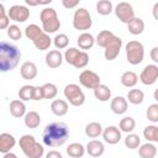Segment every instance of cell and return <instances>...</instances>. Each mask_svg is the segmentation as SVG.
<instances>
[{
	"label": "cell",
	"instance_id": "obj_1",
	"mask_svg": "<svg viewBox=\"0 0 158 158\" xmlns=\"http://www.w3.org/2000/svg\"><path fill=\"white\" fill-rule=\"evenodd\" d=\"M69 137V128L64 122H52L47 125L42 133L43 143L48 147H59Z\"/></svg>",
	"mask_w": 158,
	"mask_h": 158
},
{
	"label": "cell",
	"instance_id": "obj_2",
	"mask_svg": "<svg viewBox=\"0 0 158 158\" xmlns=\"http://www.w3.org/2000/svg\"><path fill=\"white\" fill-rule=\"evenodd\" d=\"M21 59V51L9 42H0V72H10L17 67Z\"/></svg>",
	"mask_w": 158,
	"mask_h": 158
},
{
	"label": "cell",
	"instance_id": "obj_3",
	"mask_svg": "<svg viewBox=\"0 0 158 158\" xmlns=\"http://www.w3.org/2000/svg\"><path fill=\"white\" fill-rule=\"evenodd\" d=\"M20 148L23 152V154L27 158H41L44 153V148L42 144H40L33 136L31 135H23L19 141Z\"/></svg>",
	"mask_w": 158,
	"mask_h": 158
},
{
	"label": "cell",
	"instance_id": "obj_4",
	"mask_svg": "<svg viewBox=\"0 0 158 158\" xmlns=\"http://www.w3.org/2000/svg\"><path fill=\"white\" fill-rule=\"evenodd\" d=\"M40 20L42 22V31L44 33H54L60 27V21L58 19L57 11L52 7H44L41 11Z\"/></svg>",
	"mask_w": 158,
	"mask_h": 158
},
{
	"label": "cell",
	"instance_id": "obj_5",
	"mask_svg": "<svg viewBox=\"0 0 158 158\" xmlns=\"http://www.w3.org/2000/svg\"><path fill=\"white\" fill-rule=\"evenodd\" d=\"M126 57L127 62L132 65H137L143 60L144 48L143 44L138 41H130L126 44Z\"/></svg>",
	"mask_w": 158,
	"mask_h": 158
},
{
	"label": "cell",
	"instance_id": "obj_6",
	"mask_svg": "<svg viewBox=\"0 0 158 158\" xmlns=\"http://www.w3.org/2000/svg\"><path fill=\"white\" fill-rule=\"evenodd\" d=\"M64 96L73 106H81L85 102V95L78 84H68L64 88Z\"/></svg>",
	"mask_w": 158,
	"mask_h": 158
},
{
	"label": "cell",
	"instance_id": "obj_7",
	"mask_svg": "<svg viewBox=\"0 0 158 158\" xmlns=\"http://www.w3.org/2000/svg\"><path fill=\"white\" fill-rule=\"evenodd\" d=\"M91 25H93V20L86 9L80 7V9L75 10V12L73 15V26L75 30L86 31L91 27Z\"/></svg>",
	"mask_w": 158,
	"mask_h": 158
},
{
	"label": "cell",
	"instance_id": "obj_8",
	"mask_svg": "<svg viewBox=\"0 0 158 158\" xmlns=\"http://www.w3.org/2000/svg\"><path fill=\"white\" fill-rule=\"evenodd\" d=\"M115 14L117 16V19L123 22V23H128L135 19V11L131 6V4L126 2V1H121L116 5L115 7Z\"/></svg>",
	"mask_w": 158,
	"mask_h": 158
},
{
	"label": "cell",
	"instance_id": "obj_9",
	"mask_svg": "<svg viewBox=\"0 0 158 158\" xmlns=\"http://www.w3.org/2000/svg\"><path fill=\"white\" fill-rule=\"evenodd\" d=\"M101 79L99 77V74H96L95 72L93 70H89V69H85L80 73L79 75V83L84 86V88H88V89H95L98 85H100L101 83Z\"/></svg>",
	"mask_w": 158,
	"mask_h": 158
},
{
	"label": "cell",
	"instance_id": "obj_10",
	"mask_svg": "<svg viewBox=\"0 0 158 158\" xmlns=\"http://www.w3.org/2000/svg\"><path fill=\"white\" fill-rule=\"evenodd\" d=\"M158 79V65L156 64H148L143 68V70L139 74V80L144 85H152Z\"/></svg>",
	"mask_w": 158,
	"mask_h": 158
},
{
	"label": "cell",
	"instance_id": "obj_11",
	"mask_svg": "<svg viewBox=\"0 0 158 158\" xmlns=\"http://www.w3.org/2000/svg\"><path fill=\"white\" fill-rule=\"evenodd\" d=\"M7 17L16 22H25L30 17V10L23 5H14L7 11Z\"/></svg>",
	"mask_w": 158,
	"mask_h": 158
},
{
	"label": "cell",
	"instance_id": "obj_12",
	"mask_svg": "<svg viewBox=\"0 0 158 158\" xmlns=\"http://www.w3.org/2000/svg\"><path fill=\"white\" fill-rule=\"evenodd\" d=\"M121 47H122V40L116 36L115 40L105 48V51H104L105 58H106L107 60H114V59H116V57H117L118 53H120Z\"/></svg>",
	"mask_w": 158,
	"mask_h": 158
},
{
	"label": "cell",
	"instance_id": "obj_13",
	"mask_svg": "<svg viewBox=\"0 0 158 158\" xmlns=\"http://www.w3.org/2000/svg\"><path fill=\"white\" fill-rule=\"evenodd\" d=\"M102 137L104 141L109 144H116L121 139V131L116 126H107L105 130H102Z\"/></svg>",
	"mask_w": 158,
	"mask_h": 158
},
{
	"label": "cell",
	"instance_id": "obj_14",
	"mask_svg": "<svg viewBox=\"0 0 158 158\" xmlns=\"http://www.w3.org/2000/svg\"><path fill=\"white\" fill-rule=\"evenodd\" d=\"M16 144V139L12 135L4 132L0 133V153H9Z\"/></svg>",
	"mask_w": 158,
	"mask_h": 158
},
{
	"label": "cell",
	"instance_id": "obj_15",
	"mask_svg": "<svg viewBox=\"0 0 158 158\" xmlns=\"http://www.w3.org/2000/svg\"><path fill=\"white\" fill-rule=\"evenodd\" d=\"M62 62H63V56L58 49H52L46 54V64L49 68H53V69L58 68L60 67Z\"/></svg>",
	"mask_w": 158,
	"mask_h": 158
},
{
	"label": "cell",
	"instance_id": "obj_16",
	"mask_svg": "<svg viewBox=\"0 0 158 158\" xmlns=\"http://www.w3.org/2000/svg\"><path fill=\"white\" fill-rule=\"evenodd\" d=\"M110 109L116 115H122L127 111V100L123 96H115L111 100Z\"/></svg>",
	"mask_w": 158,
	"mask_h": 158
},
{
	"label": "cell",
	"instance_id": "obj_17",
	"mask_svg": "<svg viewBox=\"0 0 158 158\" xmlns=\"http://www.w3.org/2000/svg\"><path fill=\"white\" fill-rule=\"evenodd\" d=\"M85 151L88 152L89 156L96 158V157L102 156V153H104V151H105V147H104L102 142H100V141H98V139H91V141L88 142Z\"/></svg>",
	"mask_w": 158,
	"mask_h": 158
},
{
	"label": "cell",
	"instance_id": "obj_18",
	"mask_svg": "<svg viewBox=\"0 0 158 158\" xmlns=\"http://www.w3.org/2000/svg\"><path fill=\"white\" fill-rule=\"evenodd\" d=\"M20 72H21V77L26 80H32L37 77V67L33 62H25L21 65Z\"/></svg>",
	"mask_w": 158,
	"mask_h": 158
},
{
	"label": "cell",
	"instance_id": "obj_19",
	"mask_svg": "<svg viewBox=\"0 0 158 158\" xmlns=\"http://www.w3.org/2000/svg\"><path fill=\"white\" fill-rule=\"evenodd\" d=\"M115 37H116V36H115L111 31H109V30H102V31L99 32V35H98L95 42L98 43V46H100V47H102V48H106V47L115 40Z\"/></svg>",
	"mask_w": 158,
	"mask_h": 158
},
{
	"label": "cell",
	"instance_id": "obj_20",
	"mask_svg": "<svg viewBox=\"0 0 158 158\" xmlns=\"http://www.w3.org/2000/svg\"><path fill=\"white\" fill-rule=\"evenodd\" d=\"M51 111L56 116H64L68 112V102L62 99H56L51 104Z\"/></svg>",
	"mask_w": 158,
	"mask_h": 158
},
{
	"label": "cell",
	"instance_id": "obj_21",
	"mask_svg": "<svg viewBox=\"0 0 158 158\" xmlns=\"http://www.w3.org/2000/svg\"><path fill=\"white\" fill-rule=\"evenodd\" d=\"M10 114L14 117H22L26 115V105L21 100H12L10 102Z\"/></svg>",
	"mask_w": 158,
	"mask_h": 158
},
{
	"label": "cell",
	"instance_id": "obj_22",
	"mask_svg": "<svg viewBox=\"0 0 158 158\" xmlns=\"http://www.w3.org/2000/svg\"><path fill=\"white\" fill-rule=\"evenodd\" d=\"M77 43H78L79 48L84 49V52H85V49H89V48H91V47L94 46L95 38H94V36H93L91 33H89V32H83V33L78 37Z\"/></svg>",
	"mask_w": 158,
	"mask_h": 158
},
{
	"label": "cell",
	"instance_id": "obj_23",
	"mask_svg": "<svg viewBox=\"0 0 158 158\" xmlns=\"http://www.w3.org/2000/svg\"><path fill=\"white\" fill-rule=\"evenodd\" d=\"M25 125L26 127L28 128H37L41 123V116L38 112L36 111H30V112H26L25 115Z\"/></svg>",
	"mask_w": 158,
	"mask_h": 158
},
{
	"label": "cell",
	"instance_id": "obj_24",
	"mask_svg": "<svg viewBox=\"0 0 158 158\" xmlns=\"http://www.w3.org/2000/svg\"><path fill=\"white\" fill-rule=\"evenodd\" d=\"M138 154L141 158H154L157 154V147L151 142L144 143L138 148Z\"/></svg>",
	"mask_w": 158,
	"mask_h": 158
},
{
	"label": "cell",
	"instance_id": "obj_25",
	"mask_svg": "<svg viewBox=\"0 0 158 158\" xmlns=\"http://www.w3.org/2000/svg\"><path fill=\"white\" fill-rule=\"evenodd\" d=\"M84 153H85L84 146L78 142H73L67 147V154L72 158H81Z\"/></svg>",
	"mask_w": 158,
	"mask_h": 158
},
{
	"label": "cell",
	"instance_id": "obj_26",
	"mask_svg": "<svg viewBox=\"0 0 158 158\" xmlns=\"http://www.w3.org/2000/svg\"><path fill=\"white\" fill-rule=\"evenodd\" d=\"M127 28H128V32L131 35H141L144 30V22L142 19L139 17H135L131 22L127 23Z\"/></svg>",
	"mask_w": 158,
	"mask_h": 158
},
{
	"label": "cell",
	"instance_id": "obj_27",
	"mask_svg": "<svg viewBox=\"0 0 158 158\" xmlns=\"http://www.w3.org/2000/svg\"><path fill=\"white\" fill-rule=\"evenodd\" d=\"M94 95L99 101H107L111 98V90L107 85L100 84L94 89Z\"/></svg>",
	"mask_w": 158,
	"mask_h": 158
},
{
	"label": "cell",
	"instance_id": "obj_28",
	"mask_svg": "<svg viewBox=\"0 0 158 158\" xmlns=\"http://www.w3.org/2000/svg\"><path fill=\"white\" fill-rule=\"evenodd\" d=\"M121 84L123 85V86H126V88H132V86H135L136 84H137V81H138V77H137V74L135 73V72H131V70H127V72H125L122 75H121Z\"/></svg>",
	"mask_w": 158,
	"mask_h": 158
},
{
	"label": "cell",
	"instance_id": "obj_29",
	"mask_svg": "<svg viewBox=\"0 0 158 158\" xmlns=\"http://www.w3.org/2000/svg\"><path fill=\"white\" fill-rule=\"evenodd\" d=\"M51 43H52L51 37H49L47 33H44V32H42V33L33 41L35 47H36L37 49H40V51H46V49H48L49 46H51Z\"/></svg>",
	"mask_w": 158,
	"mask_h": 158
},
{
	"label": "cell",
	"instance_id": "obj_30",
	"mask_svg": "<svg viewBox=\"0 0 158 158\" xmlns=\"http://www.w3.org/2000/svg\"><path fill=\"white\" fill-rule=\"evenodd\" d=\"M102 133V127L99 122H90L85 126V135L89 138H96Z\"/></svg>",
	"mask_w": 158,
	"mask_h": 158
},
{
	"label": "cell",
	"instance_id": "obj_31",
	"mask_svg": "<svg viewBox=\"0 0 158 158\" xmlns=\"http://www.w3.org/2000/svg\"><path fill=\"white\" fill-rule=\"evenodd\" d=\"M118 127H120V128H118L120 131L126 132V133H130V132H132V131L135 130V127H136V121H135L133 117L126 116V117L121 118Z\"/></svg>",
	"mask_w": 158,
	"mask_h": 158
},
{
	"label": "cell",
	"instance_id": "obj_32",
	"mask_svg": "<svg viewBox=\"0 0 158 158\" xmlns=\"http://www.w3.org/2000/svg\"><path fill=\"white\" fill-rule=\"evenodd\" d=\"M127 99L131 104L133 105H139L143 102V99H144V94L141 89H131L127 94Z\"/></svg>",
	"mask_w": 158,
	"mask_h": 158
},
{
	"label": "cell",
	"instance_id": "obj_33",
	"mask_svg": "<svg viewBox=\"0 0 158 158\" xmlns=\"http://www.w3.org/2000/svg\"><path fill=\"white\" fill-rule=\"evenodd\" d=\"M143 137L148 142H158V127L156 125H149L143 130Z\"/></svg>",
	"mask_w": 158,
	"mask_h": 158
},
{
	"label": "cell",
	"instance_id": "obj_34",
	"mask_svg": "<svg viewBox=\"0 0 158 158\" xmlns=\"http://www.w3.org/2000/svg\"><path fill=\"white\" fill-rule=\"evenodd\" d=\"M112 10H114V7H112V2L110 0H100L96 4V11L100 15H104V16L110 15L112 12Z\"/></svg>",
	"mask_w": 158,
	"mask_h": 158
},
{
	"label": "cell",
	"instance_id": "obj_35",
	"mask_svg": "<svg viewBox=\"0 0 158 158\" xmlns=\"http://www.w3.org/2000/svg\"><path fill=\"white\" fill-rule=\"evenodd\" d=\"M42 32H43L42 28H40V26H37L36 23H31V25L26 26V28H25V35H26V37H27L28 40H31L32 42H33Z\"/></svg>",
	"mask_w": 158,
	"mask_h": 158
},
{
	"label": "cell",
	"instance_id": "obj_36",
	"mask_svg": "<svg viewBox=\"0 0 158 158\" xmlns=\"http://www.w3.org/2000/svg\"><path fill=\"white\" fill-rule=\"evenodd\" d=\"M43 99H54L58 94V89L53 83H46L42 85Z\"/></svg>",
	"mask_w": 158,
	"mask_h": 158
},
{
	"label": "cell",
	"instance_id": "obj_37",
	"mask_svg": "<svg viewBox=\"0 0 158 158\" xmlns=\"http://www.w3.org/2000/svg\"><path fill=\"white\" fill-rule=\"evenodd\" d=\"M33 90H35V86H32V85H23V86H21V89L19 90L20 100L21 101L33 100Z\"/></svg>",
	"mask_w": 158,
	"mask_h": 158
},
{
	"label": "cell",
	"instance_id": "obj_38",
	"mask_svg": "<svg viewBox=\"0 0 158 158\" xmlns=\"http://www.w3.org/2000/svg\"><path fill=\"white\" fill-rule=\"evenodd\" d=\"M139 144H141V138L138 135L128 133L127 137L125 138V146L130 149H136L139 147Z\"/></svg>",
	"mask_w": 158,
	"mask_h": 158
},
{
	"label": "cell",
	"instance_id": "obj_39",
	"mask_svg": "<svg viewBox=\"0 0 158 158\" xmlns=\"http://www.w3.org/2000/svg\"><path fill=\"white\" fill-rule=\"evenodd\" d=\"M88 63H89V56H88V53L84 52V51H80L79 54H78V57L75 58V60L73 63V67H75L78 69H81V68L86 67Z\"/></svg>",
	"mask_w": 158,
	"mask_h": 158
},
{
	"label": "cell",
	"instance_id": "obj_40",
	"mask_svg": "<svg viewBox=\"0 0 158 158\" xmlns=\"http://www.w3.org/2000/svg\"><path fill=\"white\" fill-rule=\"evenodd\" d=\"M53 43H54L56 48H58V49H63V48H65V47L68 46V43H69V38H68V36H67L65 33H59V35H57V36L54 37Z\"/></svg>",
	"mask_w": 158,
	"mask_h": 158
},
{
	"label": "cell",
	"instance_id": "obj_41",
	"mask_svg": "<svg viewBox=\"0 0 158 158\" xmlns=\"http://www.w3.org/2000/svg\"><path fill=\"white\" fill-rule=\"evenodd\" d=\"M79 52H80V51L77 49V48H74V47H70V48L65 49V53H64V59H65V62H67L68 64L73 65V63H74L75 58L78 57Z\"/></svg>",
	"mask_w": 158,
	"mask_h": 158
},
{
	"label": "cell",
	"instance_id": "obj_42",
	"mask_svg": "<svg viewBox=\"0 0 158 158\" xmlns=\"http://www.w3.org/2000/svg\"><path fill=\"white\" fill-rule=\"evenodd\" d=\"M147 118L152 122H158V104H152L146 111Z\"/></svg>",
	"mask_w": 158,
	"mask_h": 158
},
{
	"label": "cell",
	"instance_id": "obj_43",
	"mask_svg": "<svg viewBox=\"0 0 158 158\" xmlns=\"http://www.w3.org/2000/svg\"><path fill=\"white\" fill-rule=\"evenodd\" d=\"M7 36L14 41H19L22 36V32L17 25H10L7 27Z\"/></svg>",
	"mask_w": 158,
	"mask_h": 158
},
{
	"label": "cell",
	"instance_id": "obj_44",
	"mask_svg": "<svg viewBox=\"0 0 158 158\" xmlns=\"http://www.w3.org/2000/svg\"><path fill=\"white\" fill-rule=\"evenodd\" d=\"M10 19L7 17V15H1L0 16V30H4V28H7L10 25Z\"/></svg>",
	"mask_w": 158,
	"mask_h": 158
},
{
	"label": "cell",
	"instance_id": "obj_45",
	"mask_svg": "<svg viewBox=\"0 0 158 158\" xmlns=\"http://www.w3.org/2000/svg\"><path fill=\"white\" fill-rule=\"evenodd\" d=\"M79 4V0H62V5L65 7V9H73L77 5Z\"/></svg>",
	"mask_w": 158,
	"mask_h": 158
},
{
	"label": "cell",
	"instance_id": "obj_46",
	"mask_svg": "<svg viewBox=\"0 0 158 158\" xmlns=\"http://www.w3.org/2000/svg\"><path fill=\"white\" fill-rule=\"evenodd\" d=\"M42 99H43L42 86H35V90H33V100H42Z\"/></svg>",
	"mask_w": 158,
	"mask_h": 158
},
{
	"label": "cell",
	"instance_id": "obj_47",
	"mask_svg": "<svg viewBox=\"0 0 158 158\" xmlns=\"http://www.w3.org/2000/svg\"><path fill=\"white\" fill-rule=\"evenodd\" d=\"M46 158H63V157H62L60 152L53 149V151H49V152L46 154Z\"/></svg>",
	"mask_w": 158,
	"mask_h": 158
},
{
	"label": "cell",
	"instance_id": "obj_48",
	"mask_svg": "<svg viewBox=\"0 0 158 158\" xmlns=\"http://www.w3.org/2000/svg\"><path fill=\"white\" fill-rule=\"evenodd\" d=\"M151 58L154 63H158V47H153L151 49Z\"/></svg>",
	"mask_w": 158,
	"mask_h": 158
},
{
	"label": "cell",
	"instance_id": "obj_49",
	"mask_svg": "<svg viewBox=\"0 0 158 158\" xmlns=\"http://www.w3.org/2000/svg\"><path fill=\"white\" fill-rule=\"evenodd\" d=\"M157 12H158V2H156L154 6H153V16H154L156 20H158V15H157Z\"/></svg>",
	"mask_w": 158,
	"mask_h": 158
},
{
	"label": "cell",
	"instance_id": "obj_50",
	"mask_svg": "<svg viewBox=\"0 0 158 158\" xmlns=\"http://www.w3.org/2000/svg\"><path fill=\"white\" fill-rule=\"evenodd\" d=\"M2 158H17V156L14 154V153H11V152H9V153H5Z\"/></svg>",
	"mask_w": 158,
	"mask_h": 158
},
{
	"label": "cell",
	"instance_id": "obj_51",
	"mask_svg": "<svg viewBox=\"0 0 158 158\" xmlns=\"http://www.w3.org/2000/svg\"><path fill=\"white\" fill-rule=\"evenodd\" d=\"M5 14H6V12H5V7H4V5L0 2V16H1V15H5Z\"/></svg>",
	"mask_w": 158,
	"mask_h": 158
}]
</instances>
